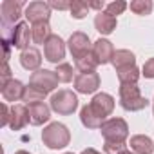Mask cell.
Returning <instances> with one entry per match:
<instances>
[{"label":"cell","instance_id":"cell-26","mask_svg":"<svg viewBox=\"0 0 154 154\" xmlns=\"http://www.w3.org/2000/svg\"><path fill=\"white\" fill-rule=\"evenodd\" d=\"M131 11L136 13V15H150L152 11V2L150 0H134L131 2Z\"/></svg>","mask_w":154,"mask_h":154},{"label":"cell","instance_id":"cell-9","mask_svg":"<svg viewBox=\"0 0 154 154\" xmlns=\"http://www.w3.org/2000/svg\"><path fill=\"white\" fill-rule=\"evenodd\" d=\"M100 87V76L94 71L89 72H80L78 76L74 78V89L82 93V94H91Z\"/></svg>","mask_w":154,"mask_h":154},{"label":"cell","instance_id":"cell-27","mask_svg":"<svg viewBox=\"0 0 154 154\" xmlns=\"http://www.w3.org/2000/svg\"><path fill=\"white\" fill-rule=\"evenodd\" d=\"M56 78H58V82H63V84H67V82H71L72 80V65L71 63H60L58 67H56Z\"/></svg>","mask_w":154,"mask_h":154},{"label":"cell","instance_id":"cell-3","mask_svg":"<svg viewBox=\"0 0 154 154\" xmlns=\"http://www.w3.org/2000/svg\"><path fill=\"white\" fill-rule=\"evenodd\" d=\"M69 140H71V134H69L67 127L58 122L47 125L42 132V141L49 149H63L69 145Z\"/></svg>","mask_w":154,"mask_h":154},{"label":"cell","instance_id":"cell-34","mask_svg":"<svg viewBox=\"0 0 154 154\" xmlns=\"http://www.w3.org/2000/svg\"><path fill=\"white\" fill-rule=\"evenodd\" d=\"M89 6H91L93 9H98L100 13H102V9H103V8H107V6H105V2H91Z\"/></svg>","mask_w":154,"mask_h":154},{"label":"cell","instance_id":"cell-18","mask_svg":"<svg viewBox=\"0 0 154 154\" xmlns=\"http://www.w3.org/2000/svg\"><path fill=\"white\" fill-rule=\"evenodd\" d=\"M94 27H96V31L102 33V35H111V33L116 29V18H114L112 15L102 11V13H98L96 18H94Z\"/></svg>","mask_w":154,"mask_h":154},{"label":"cell","instance_id":"cell-36","mask_svg":"<svg viewBox=\"0 0 154 154\" xmlns=\"http://www.w3.org/2000/svg\"><path fill=\"white\" fill-rule=\"evenodd\" d=\"M15 154H29V152H27V150H17Z\"/></svg>","mask_w":154,"mask_h":154},{"label":"cell","instance_id":"cell-21","mask_svg":"<svg viewBox=\"0 0 154 154\" xmlns=\"http://www.w3.org/2000/svg\"><path fill=\"white\" fill-rule=\"evenodd\" d=\"M80 120H82V123H84L87 129H100V127L103 125V120L91 109V105L82 107V111H80Z\"/></svg>","mask_w":154,"mask_h":154},{"label":"cell","instance_id":"cell-14","mask_svg":"<svg viewBox=\"0 0 154 154\" xmlns=\"http://www.w3.org/2000/svg\"><path fill=\"white\" fill-rule=\"evenodd\" d=\"M29 123V107L24 103L13 105L11 107V118H9V127L13 131H20Z\"/></svg>","mask_w":154,"mask_h":154},{"label":"cell","instance_id":"cell-35","mask_svg":"<svg viewBox=\"0 0 154 154\" xmlns=\"http://www.w3.org/2000/svg\"><path fill=\"white\" fill-rule=\"evenodd\" d=\"M82 154H102V152H98L96 149H91V147H89V149H85Z\"/></svg>","mask_w":154,"mask_h":154},{"label":"cell","instance_id":"cell-16","mask_svg":"<svg viewBox=\"0 0 154 154\" xmlns=\"http://www.w3.org/2000/svg\"><path fill=\"white\" fill-rule=\"evenodd\" d=\"M49 118H51V109L44 102L29 105V122L33 125H42V123L49 122Z\"/></svg>","mask_w":154,"mask_h":154},{"label":"cell","instance_id":"cell-1","mask_svg":"<svg viewBox=\"0 0 154 154\" xmlns=\"http://www.w3.org/2000/svg\"><path fill=\"white\" fill-rule=\"evenodd\" d=\"M120 105L125 111H141L149 105V100L141 96L140 87L136 84H122L120 85Z\"/></svg>","mask_w":154,"mask_h":154},{"label":"cell","instance_id":"cell-13","mask_svg":"<svg viewBox=\"0 0 154 154\" xmlns=\"http://www.w3.org/2000/svg\"><path fill=\"white\" fill-rule=\"evenodd\" d=\"M93 54H94V58H96L98 63H109V62H112L114 47H112V44L109 40L100 38V40H96L93 44Z\"/></svg>","mask_w":154,"mask_h":154},{"label":"cell","instance_id":"cell-20","mask_svg":"<svg viewBox=\"0 0 154 154\" xmlns=\"http://www.w3.org/2000/svg\"><path fill=\"white\" fill-rule=\"evenodd\" d=\"M129 145H131V149H132L136 154H152V150H154L152 140H150L149 136H145V134H136V136H132L131 141H129Z\"/></svg>","mask_w":154,"mask_h":154},{"label":"cell","instance_id":"cell-24","mask_svg":"<svg viewBox=\"0 0 154 154\" xmlns=\"http://www.w3.org/2000/svg\"><path fill=\"white\" fill-rule=\"evenodd\" d=\"M118 78H120V84H136L138 78H140V69L134 65V67H131V69L120 71V72H118Z\"/></svg>","mask_w":154,"mask_h":154},{"label":"cell","instance_id":"cell-12","mask_svg":"<svg viewBox=\"0 0 154 154\" xmlns=\"http://www.w3.org/2000/svg\"><path fill=\"white\" fill-rule=\"evenodd\" d=\"M91 109L103 120L105 116H109L111 112H112V109H114V98L111 96V94H107V93H100V94H96L93 100H91Z\"/></svg>","mask_w":154,"mask_h":154},{"label":"cell","instance_id":"cell-15","mask_svg":"<svg viewBox=\"0 0 154 154\" xmlns=\"http://www.w3.org/2000/svg\"><path fill=\"white\" fill-rule=\"evenodd\" d=\"M24 94H26V87L22 82L18 80H9L4 87H2V96L6 102H18V100H24Z\"/></svg>","mask_w":154,"mask_h":154},{"label":"cell","instance_id":"cell-37","mask_svg":"<svg viewBox=\"0 0 154 154\" xmlns=\"http://www.w3.org/2000/svg\"><path fill=\"white\" fill-rule=\"evenodd\" d=\"M120 154H134V152H131V150H123V152H120Z\"/></svg>","mask_w":154,"mask_h":154},{"label":"cell","instance_id":"cell-7","mask_svg":"<svg viewBox=\"0 0 154 154\" xmlns=\"http://www.w3.org/2000/svg\"><path fill=\"white\" fill-rule=\"evenodd\" d=\"M69 51H71V54H72L74 60H78V58L89 54V53L93 51L89 36H87L85 33H80V31L72 33L71 38H69Z\"/></svg>","mask_w":154,"mask_h":154},{"label":"cell","instance_id":"cell-22","mask_svg":"<svg viewBox=\"0 0 154 154\" xmlns=\"http://www.w3.org/2000/svg\"><path fill=\"white\" fill-rule=\"evenodd\" d=\"M33 31V42L35 44H44L53 36L51 35V27H49V22H40V24H33L31 27Z\"/></svg>","mask_w":154,"mask_h":154},{"label":"cell","instance_id":"cell-4","mask_svg":"<svg viewBox=\"0 0 154 154\" xmlns=\"http://www.w3.org/2000/svg\"><path fill=\"white\" fill-rule=\"evenodd\" d=\"M58 85V78H56V72L47 71V69H38L31 74V80H29V87L36 93H40L42 96H47L51 91H54Z\"/></svg>","mask_w":154,"mask_h":154},{"label":"cell","instance_id":"cell-33","mask_svg":"<svg viewBox=\"0 0 154 154\" xmlns=\"http://www.w3.org/2000/svg\"><path fill=\"white\" fill-rule=\"evenodd\" d=\"M9 118H11V111L8 109L6 103H2V125H9Z\"/></svg>","mask_w":154,"mask_h":154},{"label":"cell","instance_id":"cell-29","mask_svg":"<svg viewBox=\"0 0 154 154\" xmlns=\"http://www.w3.org/2000/svg\"><path fill=\"white\" fill-rule=\"evenodd\" d=\"M103 150H105V154H120V152L127 150V145L125 143H116V141H105Z\"/></svg>","mask_w":154,"mask_h":154},{"label":"cell","instance_id":"cell-17","mask_svg":"<svg viewBox=\"0 0 154 154\" xmlns=\"http://www.w3.org/2000/svg\"><path fill=\"white\" fill-rule=\"evenodd\" d=\"M136 63V56L127 51V49H120V51H114V56H112V65L116 69V72L120 71H125V69H131L134 67Z\"/></svg>","mask_w":154,"mask_h":154},{"label":"cell","instance_id":"cell-6","mask_svg":"<svg viewBox=\"0 0 154 154\" xmlns=\"http://www.w3.org/2000/svg\"><path fill=\"white\" fill-rule=\"evenodd\" d=\"M78 107V98L72 94V91H58L51 96V109L58 114H72Z\"/></svg>","mask_w":154,"mask_h":154},{"label":"cell","instance_id":"cell-25","mask_svg":"<svg viewBox=\"0 0 154 154\" xmlns=\"http://www.w3.org/2000/svg\"><path fill=\"white\" fill-rule=\"evenodd\" d=\"M91 9V6L87 4V2H82V0H76V2H72L71 4V17L72 18H76V20H80V18H84L85 15H87V11Z\"/></svg>","mask_w":154,"mask_h":154},{"label":"cell","instance_id":"cell-5","mask_svg":"<svg viewBox=\"0 0 154 154\" xmlns=\"http://www.w3.org/2000/svg\"><path fill=\"white\" fill-rule=\"evenodd\" d=\"M100 131H102V136L105 138V141L125 143V140L129 136V127H127L125 120H122V118H111V120L103 122Z\"/></svg>","mask_w":154,"mask_h":154},{"label":"cell","instance_id":"cell-28","mask_svg":"<svg viewBox=\"0 0 154 154\" xmlns=\"http://www.w3.org/2000/svg\"><path fill=\"white\" fill-rule=\"evenodd\" d=\"M125 9H127V4L122 2V0H118V2H111V4H107L105 13H109V15H112V17L116 18V15H122Z\"/></svg>","mask_w":154,"mask_h":154},{"label":"cell","instance_id":"cell-31","mask_svg":"<svg viewBox=\"0 0 154 154\" xmlns=\"http://www.w3.org/2000/svg\"><path fill=\"white\" fill-rule=\"evenodd\" d=\"M9 80H13V78H11V71H9L8 62H4V63H2V87H4Z\"/></svg>","mask_w":154,"mask_h":154},{"label":"cell","instance_id":"cell-30","mask_svg":"<svg viewBox=\"0 0 154 154\" xmlns=\"http://www.w3.org/2000/svg\"><path fill=\"white\" fill-rule=\"evenodd\" d=\"M141 72H143L145 78H154V58H150V60H147V62L143 63Z\"/></svg>","mask_w":154,"mask_h":154},{"label":"cell","instance_id":"cell-38","mask_svg":"<svg viewBox=\"0 0 154 154\" xmlns=\"http://www.w3.org/2000/svg\"><path fill=\"white\" fill-rule=\"evenodd\" d=\"M65 154H72V152H65Z\"/></svg>","mask_w":154,"mask_h":154},{"label":"cell","instance_id":"cell-23","mask_svg":"<svg viewBox=\"0 0 154 154\" xmlns=\"http://www.w3.org/2000/svg\"><path fill=\"white\" fill-rule=\"evenodd\" d=\"M74 63H76V69H78L80 72H89V71H94V69H96V65H100V63L96 62V58H94L93 51H91L89 54H85V56L78 58V60H74Z\"/></svg>","mask_w":154,"mask_h":154},{"label":"cell","instance_id":"cell-32","mask_svg":"<svg viewBox=\"0 0 154 154\" xmlns=\"http://www.w3.org/2000/svg\"><path fill=\"white\" fill-rule=\"evenodd\" d=\"M71 4L72 2H49V8H53V9H58V11H63V9H71Z\"/></svg>","mask_w":154,"mask_h":154},{"label":"cell","instance_id":"cell-2","mask_svg":"<svg viewBox=\"0 0 154 154\" xmlns=\"http://www.w3.org/2000/svg\"><path fill=\"white\" fill-rule=\"evenodd\" d=\"M22 2L20 0H6L0 6V18H2V29H4V40H9L11 33H13V26L18 22V18L22 17Z\"/></svg>","mask_w":154,"mask_h":154},{"label":"cell","instance_id":"cell-8","mask_svg":"<svg viewBox=\"0 0 154 154\" xmlns=\"http://www.w3.org/2000/svg\"><path fill=\"white\" fill-rule=\"evenodd\" d=\"M31 40H33V31H31L29 24L20 22V24L15 26V29H13V33H11V36H9L8 42L11 45H15L17 49L26 51V49H29V42Z\"/></svg>","mask_w":154,"mask_h":154},{"label":"cell","instance_id":"cell-19","mask_svg":"<svg viewBox=\"0 0 154 154\" xmlns=\"http://www.w3.org/2000/svg\"><path fill=\"white\" fill-rule=\"evenodd\" d=\"M20 63H22V67L27 69V71H38V67H40V63H42V56H40V53H38L35 47H29V49L22 51V54H20Z\"/></svg>","mask_w":154,"mask_h":154},{"label":"cell","instance_id":"cell-11","mask_svg":"<svg viewBox=\"0 0 154 154\" xmlns=\"http://www.w3.org/2000/svg\"><path fill=\"white\" fill-rule=\"evenodd\" d=\"M51 15V8L47 2H31L26 8V18L33 24H40V22H47Z\"/></svg>","mask_w":154,"mask_h":154},{"label":"cell","instance_id":"cell-10","mask_svg":"<svg viewBox=\"0 0 154 154\" xmlns=\"http://www.w3.org/2000/svg\"><path fill=\"white\" fill-rule=\"evenodd\" d=\"M44 53H45V58H47L49 62H53V63L62 62L63 56H65V44H63V40H62L58 35H53V36L45 42Z\"/></svg>","mask_w":154,"mask_h":154}]
</instances>
